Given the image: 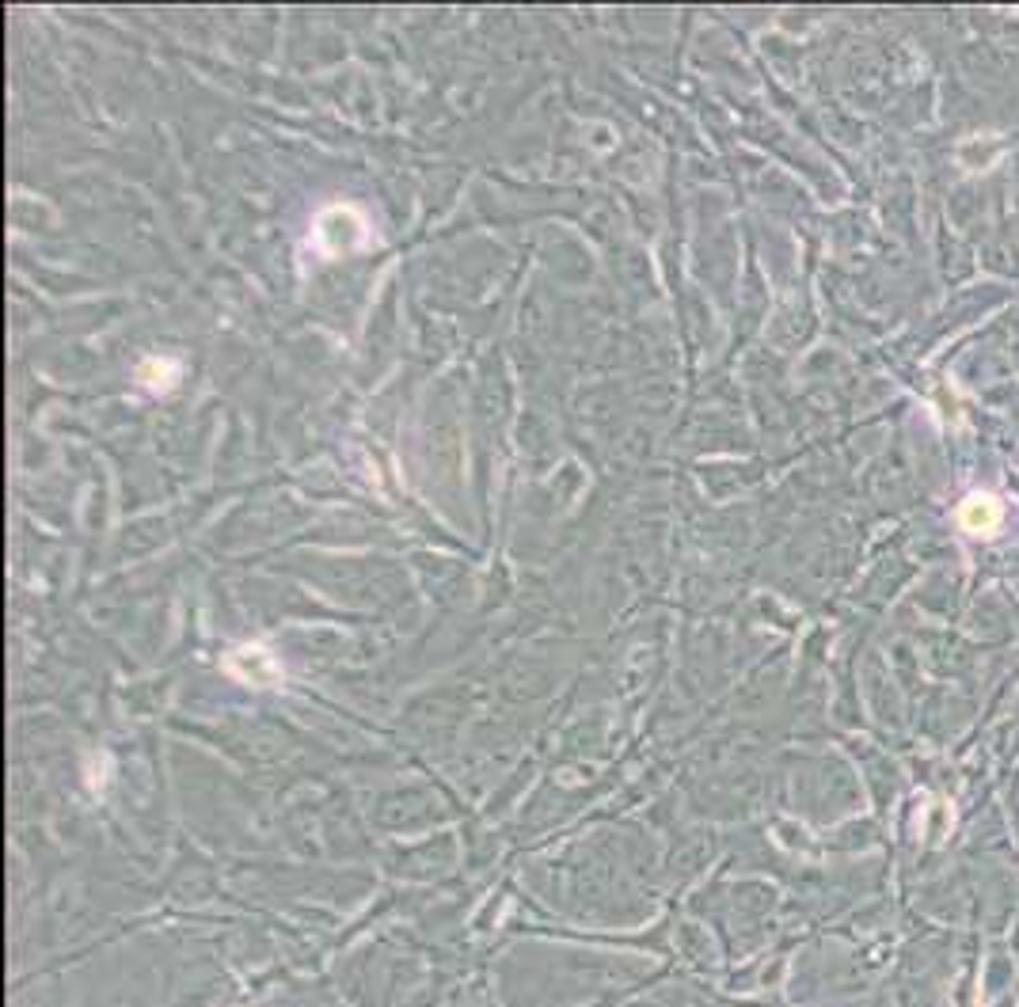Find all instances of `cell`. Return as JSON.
Listing matches in <instances>:
<instances>
[{"instance_id": "6da1fadb", "label": "cell", "mask_w": 1019, "mask_h": 1007, "mask_svg": "<svg viewBox=\"0 0 1019 1007\" xmlns=\"http://www.w3.org/2000/svg\"><path fill=\"white\" fill-rule=\"evenodd\" d=\"M1000 521V506L993 494H974L959 506V525L974 536H989Z\"/></svg>"}]
</instances>
